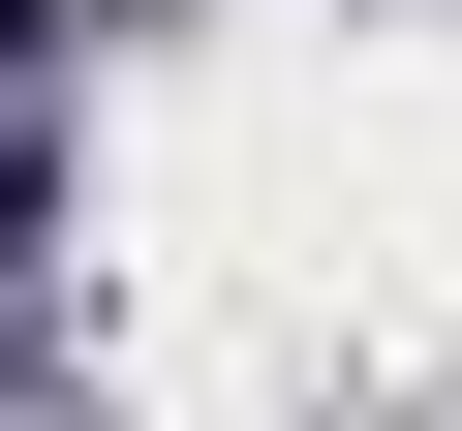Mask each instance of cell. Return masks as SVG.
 <instances>
[{"mask_svg":"<svg viewBox=\"0 0 462 431\" xmlns=\"http://www.w3.org/2000/svg\"><path fill=\"white\" fill-rule=\"evenodd\" d=\"M0 62H32V0H0Z\"/></svg>","mask_w":462,"mask_h":431,"instance_id":"1","label":"cell"}]
</instances>
